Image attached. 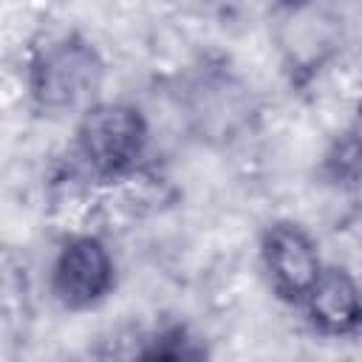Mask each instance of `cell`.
<instances>
[{
    "mask_svg": "<svg viewBox=\"0 0 362 362\" xmlns=\"http://www.w3.org/2000/svg\"><path fill=\"white\" fill-rule=\"evenodd\" d=\"M150 147V122L127 99H99L76 116L74 158L90 181H127L141 170Z\"/></svg>",
    "mask_w": 362,
    "mask_h": 362,
    "instance_id": "obj_1",
    "label": "cell"
},
{
    "mask_svg": "<svg viewBox=\"0 0 362 362\" xmlns=\"http://www.w3.org/2000/svg\"><path fill=\"white\" fill-rule=\"evenodd\" d=\"M107 65L90 37L71 28L48 37L28 59V96L42 113H82L99 102Z\"/></svg>",
    "mask_w": 362,
    "mask_h": 362,
    "instance_id": "obj_2",
    "label": "cell"
},
{
    "mask_svg": "<svg viewBox=\"0 0 362 362\" xmlns=\"http://www.w3.org/2000/svg\"><path fill=\"white\" fill-rule=\"evenodd\" d=\"M116 288V257L96 232H76L62 240L48 269V291L71 314L99 308Z\"/></svg>",
    "mask_w": 362,
    "mask_h": 362,
    "instance_id": "obj_3",
    "label": "cell"
},
{
    "mask_svg": "<svg viewBox=\"0 0 362 362\" xmlns=\"http://www.w3.org/2000/svg\"><path fill=\"white\" fill-rule=\"evenodd\" d=\"M257 257L269 291L286 305H300L325 266L314 235L291 218L272 221L260 232Z\"/></svg>",
    "mask_w": 362,
    "mask_h": 362,
    "instance_id": "obj_4",
    "label": "cell"
},
{
    "mask_svg": "<svg viewBox=\"0 0 362 362\" xmlns=\"http://www.w3.org/2000/svg\"><path fill=\"white\" fill-rule=\"evenodd\" d=\"M337 14L317 3L286 6L283 17L277 20V48L283 54V65L291 79L305 82L311 79L337 51L339 45V25Z\"/></svg>",
    "mask_w": 362,
    "mask_h": 362,
    "instance_id": "obj_5",
    "label": "cell"
},
{
    "mask_svg": "<svg viewBox=\"0 0 362 362\" xmlns=\"http://www.w3.org/2000/svg\"><path fill=\"white\" fill-rule=\"evenodd\" d=\"M314 334L325 339H351L362 325L359 283L348 266L325 263L303 303L297 305Z\"/></svg>",
    "mask_w": 362,
    "mask_h": 362,
    "instance_id": "obj_6",
    "label": "cell"
},
{
    "mask_svg": "<svg viewBox=\"0 0 362 362\" xmlns=\"http://www.w3.org/2000/svg\"><path fill=\"white\" fill-rule=\"evenodd\" d=\"M130 362H209V351L187 325L173 322L150 334Z\"/></svg>",
    "mask_w": 362,
    "mask_h": 362,
    "instance_id": "obj_7",
    "label": "cell"
},
{
    "mask_svg": "<svg viewBox=\"0 0 362 362\" xmlns=\"http://www.w3.org/2000/svg\"><path fill=\"white\" fill-rule=\"evenodd\" d=\"M322 175L337 184L354 189L359 181V133L356 127H348L334 139V144L322 156Z\"/></svg>",
    "mask_w": 362,
    "mask_h": 362,
    "instance_id": "obj_8",
    "label": "cell"
}]
</instances>
